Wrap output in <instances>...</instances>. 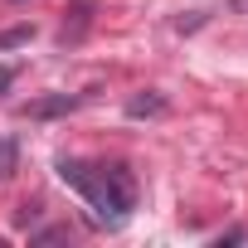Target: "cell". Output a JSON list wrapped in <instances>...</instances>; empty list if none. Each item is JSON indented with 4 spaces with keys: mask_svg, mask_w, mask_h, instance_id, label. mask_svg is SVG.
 Here are the masks:
<instances>
[{
    "mask_svg": "<svg viewBox=\"0 0 248 248\" xmlns=\"http://www.w3.org/2000/svg\"><path fill=\"white\" fill-rule=\"evenodd\" d=\"M59 180L68 190H78L102 224H122L137 209V180H132L127 166H88V161L63 156L59 161Z\"/></svg>",
    "mask_w": 248,
    "mask_h": 248,
    "instance_id": "cell-1",
    "label": "cell"
},
{
    "mask_svg": "<svg viewBox=\"0 0 248 248\" xmlns=\"http://www.w3.org/2000/svg\"><path fill=\"white\" fill-rule=\"evenodd\" d=\"M127 112H132V117H161V112H166V97H156V93L132 97V102H127Z\"/></svg>",
    "mask_w": 248,
    "mask_h": 248,
    "instance_id": "cell-3",
    "label": "cell"
},
{
    "mask_svg": "<svg viewBox=\"0 0 248 248\" xmlns=\"http://www.w3.org/2000/svg\"><path fill=\"white\" fill-rule=\"evenodd\" d=\"M15 83V68H0V97H5V88Z\"/></svg>",
    "mask_w": 248,
    "mask_h": 248,
    "instance_id": "cell-6",
    "label": "cell"
},
{
    "mask_svg": "<svg viewBox=\"0 0 248 248\" xmlns=\"http://www.w3.org/2000/svg\"><path fill=\"white\" fill-rule=\"evenodd\" d=\"M34 34V25H15V30H5V34H0V49H15V44H25Z\"/></svg>",
    "mask_w": 248,
    "mask_h": 248,
    "instance_id": "cell-5",
    "label": "cell"
},
{
    "mask_svg": "<svg viewBox=\"0 0 248 248\" xmlns=\"http://www.w3.org/2000/svg\"><path fill=\"white\" fill-rule=\"evenodd\" d=\"M10 170H15V137L0 141V180H10Z\"/></svg>",
    "mask_w": 248,
    "mask_h": 248,
    "instance_id": "cell-4",
    "label": "cell"
},
{
    "mask_svg": "<svg viewBox=\"0 0 248 248\" xmlns=\"http://www.w3.org/2000/svg\"><path fill=\"white\" fill-rule=\"evenodd\" d=\"M78 102L83 97H68V93L63 97H44V102H30V117H59V112H73Z\"/></svg>",
    "mask_w": 248,
    "mask_h": 248,
    "instance_id": "cell-2",
    "label": "cell"
}]
</instances>
